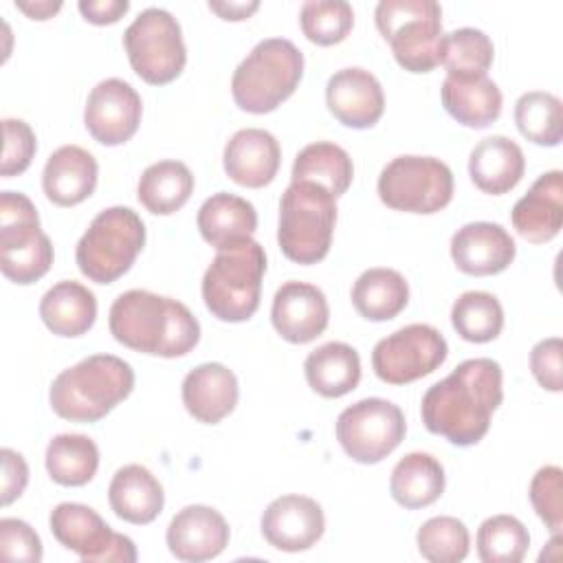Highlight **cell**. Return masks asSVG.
I'll return each mask as SVG.
<instances>
[{"instance_id": "1", "label": "cell", "mask_w": 563, "mask_h": 563, "mask_svg": "<svg viewBox=\"0 0 563 563\" xmlns=\"http://www.w3.org/2000/svg\"><path fill=\"white\" fill-rule=\"evenodd\" d=\"M504 400V372L493 358L462 361L446 378L433 383L420 402L427 431L455 446L477 444Z\"/></svg>"}, {"instance_id": "2", "label": "cell", "mask_w": 563, "mask_h": 563, "mask_svg": "<svg viewBox=\"0 0 563 563\" xmlns=\"http://www.w3.org/2000/svg\"><path fill=\"white\" fill-rule=\"evenodd\" d=\"M108 325L125 347L163 358L185 356L200 341V323L183 301L141 288L112 301Z\"/></svg>"}, {"instance_id": "3", "label": "cell", "mask_w": 563, "mask_h": 563, "mask_svg": "<svg viewBox=\"0 0 563 563\" xmlns=\"http://www.w3.org/2000/svg\"><path fill=\"white\" fill-rule=\"evenodd\" d=\"M134 389V369L114 354H92L62 369L48 389L51 409L70 422H97Z\"/></svg>"}, {"instance_id": "4", "label": "cell", "mask_w": 563, "mask_h": 563, "mask_svg": "<svg viewBox=\"0 0 563 563\" xmlns=\"http://www.w3.org/2000/svg\"><path fill=\"white\" fill-rule=\"evenodd\" d=\"M266 253L253 238L238 240L216 251L202 277V299L207 310L229 323L246 321L260 308Z\"/></svg>"}, {"instance_id": "5", "label": "cell", "mask_w": 563, "mask_h": 563, "mask_svg": "<svg viewBox=\"0 0 563 563\" xmlns=\"http://www.w3.org/2000/svg\"><path fill=\"white\" fill-rule=\"evenodd\" d=\"M303 53L286 37H268L253 46L231 77V95L240 110L266 114L299 86Z\"/></svg>"}, {"instance_id": "6", "label": "cell", "mask_w": 563, "mask_h": 563, "mask_svg": "<svg viewBox=\"0 0 563 563\" xmlns=\"http://www.w3.org/2000/svg\"><path fill=\"white\" fill-rule=\"evenodd\" d=\"M336 198L317 183H290L279 200L277 244L297 264L321 262L332 244Z\"/></svg>"}, {"instance_id": "7", "label": "cell", "mask_w": 563, "mask_h": 563, "mask_svg": "<svg viewBox=\"0 0 563 563\" xmlns=\"http://www.w3.org/2000/svg\"><path fill=\"white\" fill-rule=\"evenodd\" d=\"M145 246V224L130 207L99 211L79 238L75 262L90 282L112 284L125 275Z\"/></svg>"}, {"instance_id": "8", "label": "cell", "mask_w": 563, "mask_h": 563, "mask_svg": "<svg viewBox=\"0 0 563 563\" xmlns=\"http://www.w3.org/2000/svg\"><path fill=\"white\" fill-rule=\"evenodd\" d=\"M374 22L405 70L431 73L440 66L444 33L442 7L435 0H380Z\"/></svg>"}, {"instance_id": "9", "label": "cell", "mask_w": 563, "mask_h": 563, "mask_svg": "<svg viewBox=\"0 0 563 563\" xmlns=\"http://www.w3.org/2000/svg\"><path fill=\"white\" fill-rule=\"evenodd\" d=\"M53 244L40 227V216L29 196L0 194V271L20 286L44 277L53 264Z\"/></svg>"}, {"instance_id": "10", "label": "cell", "mask_w": 563, "mask_h": 563, "mask_svg": "<svg viewBox=\"0 0 563 563\" xmlns=\"http://www.w3.org/2000/svg\"><path fill=\"white\" fill-rule=\"evenodd\" d=\"M123 48L132 70L152 86L174 81L187 64L180 24L158 7H147L132 20L123 31Z\"/></svg>"}, {"instance_id": "11", "label": "cell", "mask_w": 563, "mask_h": 563, "mask_svg": "<svg viewBox=\"0 0 563 563\" xmlns=\"http://www.w3.org/2000/svg\"><path fill=\"white\" fill-rule=\"evenodd\" d=\"M383 205L407 213H435L453 198V174L435 156L405 154L391 158L376 183Z\"/></svg>"}, {"instance_id": "12", "label": "cell", "mask_w": 563, "mask_h": 563, "mask_svg": "<svg viewBox=\"0 0 563 563\" xmlns=\"http://www.w3.org/2000/svg\"><path fill=\"white\" fill-rule=\"evenodd\" d=\"M336 440L358 464H376L405 440L407 422L398 405L385 398H363L336 418Z\"/></svg>"}, {"instance_id": "13", "label": "cell", "mask_w": 563, "mask_h": 563, "mask_svg": "<svg viewBox=\"0 0 563 563\" xmlns=\"http://www.w3.org/2000/svg\"><path fill=\"white\" fill-rule=\"evenodd\" d=\"M53 537L84 563H134L136 545L130 537L114 532L97 510L86 504L62 501L51 510Z\"/></svg>"}, {"instance_id": "14", "label": "cell", "mask_w": 563, "mask_h": 563, "mask_svg": "<svg viewBox=\"0 0 563 563\" xmlns=\"http://www.w3.org/2000/svg\"><path fill=\"white\" fill-rule=\"evenodd\" d=\"M449 354L446 339L427 323H409L380 339L372 352L374 374L389 385H407L435 372Z\"/></svg>"}, {"instance_id": "15", "label": "cell", "mask_w": 563, "mask_h": 563, "mask_svg": "<svg viewBox=\"0 0 563 563\" xmlns=\"http://www.w3.org/2000/svg\"><path fill=\"white\" fill-rule=\"evenodd\" d=\"M143 103L139 92L119 77L99 81L86 101L84 123L90 136L108 147L130 141L141 123Z\"/></svg>"}, {"instance_id": "16", "label": "cell", "mask_w": 563, "mask_h": 563, "mask_svg": "<svg viewBox=\"0 0 563 563\" xmlns=\"http://www.w3.org/2000/svg\"><path fill=\"white\" fill-rule=\"evenodd\" d=\"M260 528L266 543L275 550L301 552L321 539L325 517L312 497L282 495L266 506Z\"/></svg>"}, {"instance_id": "17", "label": "cell", "mask_w": 563, "mask_h": 563, "mask_svg": "<svg viewBox=\"0 0 563 563\" xmlns=\"http://www.w3.org/2000/svg\"><path fill=\"white\" fill-rule=\"evenodd\" d=\"M271 321L288 343H310L323 334L330 321L328 299L321 288L306 282H286L277 288L271 306Z\"/></svg>"}, {"instance_id": "18", "label": "cell", "mask_w": 563, "mask_h": 563, "mask_svg": "<svg viewBox=\"0 0 563 563\" xmlns=\"http://www.w3.org/2000/svg\"><path fill=\"white\" fill-rule=\"evenodd\" d=\"M325 103L339 123L354 130L376 125L385 112L380 81L369 70L358 66L341 68L328 79Z\"/></svg>"}, {"instance_id": "19", "label": "cell", "mask_w": 563, "mask_h": 563, "mask_svg": "<svg viewBox=\"0 0 563 563\" xmlns=\"http://www.w3.org/2000/svg\"><path fill=\"white\" fill-rule=\"evenodd\" d=\"M229 523L211 506L194 504L178 510L165 532L169 552L178 561L200 563L216 559L229 545Z\"/></svg>"}, {"instance_id": "20", "label": "cell", "mask_w": 563, "mask_h": 563, "mask_svg": "<svg viewBox=\"0 0 563 563\" xmlns=\"http://www.w3.org/2000/svg\"><path fill=\"white\" fill-rule=\"evenodd\" d=\"M517 255L512 235L497 222H468L451 238L453 264L475 277L506 271Z\"/></svg>"}, {"instance_id": "21", "label": "cell", "mask_w": 563, "mask_h": 563, "mask_svg": "<svg viewBox=\"0 0 563 563\" xmlns=\"http://www.w3.org/2000/svg\"><path fill=\"white\" fill-rule=\"evenodd\" d=\"M222 163L227 176L235 185L260 189L277 176L282 147L271 132L262 128H244L227 141Z\"/></svg>"}, {"instance_id": "22", "label": "cell", "mask_w": 563, "mask_h": 563, "mask_svg": "<svg viewBox=\"0 0 563 563\" xmlns=\"http://www.w3.org/2000/svg\"><path fill=\"white\" fill-rule=\"evenodd\" d=\"M510 220L515 231L532 244H545L554 240L563 224V174L552 169L541 174L526 196H521Z\"/></svg>"}, {"instance_id": "23", "label": "cell", "mask_w": 563, "mask_h": 563, "mask_svg": "<svg viewBox=\"0 0 563 563\" xmlns=\"http://www.w3.org/2000/svg\"><path fill=\"white\" fill-rule=\"evenodd\" d=\"M187 413L202 424H218L238 405L240 387L235 374L222 363H202L194 367L180 387Z\"/></svg>"}, {"instance_id": "24", "label": "cell", "mask_w": 563, "mask_h": 563, "mask_svg": "<svg viewBox=\"0 0 563 563\" xmlns=\"http://www.w3.org/2000/svg\"><path fill=\"white\" fill-rule=\"evenodd\" d=\"M99 165L95 156L79 145L57 147L42 172V189L57 207L84 202L97 187Z\"/></svg>"}, {"instance_id": "25", "label": "cell", "mask_w": 563, "mask_h": 563, "mask_svg": "<svg viewBox=\"0 0 563 563\" xmlns=\"http://www.w3.org/2000/svg\"><path fill=\"white\" fill-rule=\"evenodd\" d=\"M440 95L444 110L466 128H488L501 114V90L488 75H446Z\"/></svg>"}, {"instance_id": "26", "label": "cell", "mask_w": 563, "mask_h": 563, "mask_svg": "<svg viewBox=\"0 0 563 563\" xmlns=\"http://www.w3.org/2000/svg\"><path fill=\"white\" fill-rule=\"evenodd\" d=\"M526 172L521 147L501 134L482 139L468 156V176L475 187L490 196L508 194L519 185Z\"/></svg>"}, {"instance_id": "27", "label": "cell", "mask_w": 563, "mask_h": 563, "mask_svg": "<svg viewBox=\"0 0 563 563\" xmlns=\"http://www.w3.org/2000/svg\"><path fill=\"white\" fill-rule=\"evenodd\" d=\"M108 501L114 515L128 523H152L165 504L161 482L141 464L121 466L108 486Z\"/></svg>"}, {"instance_id": "28", "label": "cell", "mask_w": 563, "mask_h": 563, "mask_svg": "<svg viewBox=\"0 0 563 563\" xmlns=\"http://www.w3.org/2000/svg\"><path fill=\"white\" fill-rule=\"evenodd\" d=\"M196 224L202 240L218 251L238 240L251 238L257 229V211L246 198L218 191L200 205Z\"/></svg>"}, {"instance_id": "29", "label": "cell", "mask_w": 563, "mask_h": 563, "mask_svg": "<svg viewBox=\"0 0 563 563\" xmlns=\"http://www.w3.org/2000/svg\"><path fill=\"white\" fill-rule=\"evenodd\" d=\"M40 317L57 336H81L97 319L95 292L73 279L57 282L40 299Z\"/></svg>"}, {"instance_id": "30", "label": "cell", "mask_w": 563, "mask_h": 563, "mask_svg": "<svg viewBox=\"0 0 563 563\" xmlns=\"http://www.w3.org/2000/svg\"><path fill=\"white\" fill-rule=\"evenodd\" d=\"M303 374L310 389L319 396L341 398L358 385L361 358L352 345L330 341L306 356Z\"/></svg>"}, {"instance_id": "31", "label": "cell", "mask_w": 563, "mask_h": 563, "mask_svg": "<svg viewBox=\"0 0 563 563\" xmlns=\"http://www.w3.org/2000/svg\"><path fill=\"white\" fill-rule=\"evenodd\" d=\"M444 468L431 455L422 451L407 453L398 460L389 477V493L396 504L407 510L431 506L444 493Z\"/></svg>"}, {"instance_id": "32", "label": "cell", "mask_w": 563, "mask_h": 563, "mask_svg": "<svg viewBox=\"0 0 563 563\" xmlns=\"http://www.w3.org/2000/svg\"><path fill=\"white\" fill-rule=\"evenodd\" d=\"M409 303L407 279L394 268H367L352 286V306L367 321H389Z\"/></svg>"}, {"instance_id": "33", "label": "cell", "mask_w": 563, "mask_h": 563, "mask_svg": "<svg viewBox=\"0 0 563 563\" xmlns=\"http://www.w3.org/2000/svg\"><path fill=\"white\" fill-rule=\"evenodd\" d=\"M194 194V174L180 161H158L145 167L136 185L139 202L156 216L178 211Z\"/></svg>"}, {"instance_id": "34", "label": "cell", "mask_w": 563, "mask_h": 563, "mask_svg": "<svg viewBox=\"0 0 563 563\" xmlns=\"http://www.w3.org/2000/svg\"><path fill=\"white\" fill-rule=\"evenodd\" d=\"M292 183L306 180L325 187L334 198L343 196L354 178L350 154L330 141H317L297 152L292 163Z\"/></svg>"}, {"instance_id": "35", "label": "cell", "mask_w": 563, "mask_h": 563, "mask_svg": "<svg viewBox=\"0 0 563 563\" xmlns=\"http://www.w3.org/2000/svg\"><path fill=\"white\" fill-rule=\"evenodd\" d=\"M44 462L55 484L84 486L99 468V449L84 433H59L48 442Z\"/></svg>"}, {"instance_id": "36", "label": "cell", "mask_w": 563, "mask_h": 563, "mask_svg": "<svg viewBox=\"0 0 563 563\" xmlns=\"http://www.w3.org/2000/svg\"><path fill=\"white\" fill-rule=\"evenodd\" d=\"M515 123L523 139L534 145L554 147L563 139V106L552 92L530 90L515 103Z\"/></svg>"}, {"instance_id": "37", "label": "cell", "mask_w": 563, "mask_h": 563, "mask_svg": "<svg viewBox=\"0 0 563 563\" xmlns=\"http://www.w3.org/2000/svg\"><path fill=\"white\" fill-rule=\"evenodd\" d=\"M451 325L468 343H488L504 328V308L486 290H466L451 308Z\"/></svg>"}, {"instance_id": "38", "label": "cell", "mask_w": 563, "mask_h": 563, "mask_svg": "<svg viewBox=\"0 0 563 563\" xmlns=\"http://www.w3.org/2000/svg\"><path fill=\"white\" fill-rule=\"evenodd\" d=\"M475 545L484 563H519L530 548V534L517 517L493 515L477 528Z\"/></svg>"}, {"instance_id": "39", "label": "cell", "mask_w": 563, "mask_h": 563, "mask_svg": "<svg viewBox=\"0 0 563 563\" xmlns=\"http://www.w3.org/2000/svg\"><path fill=\"white\" fill-rule=\"evenodd\" d=\"M495 59L490 37L473 26H462L444 33L440 48V64L446 75H486Z\"/></svg>"}, {"instance_id": "40", "label": "cell", "mask_w": 563, "mask_h": 563, "mask_svg": "<svg viewBox=\"0 0 563 563\" xmlns=\"http://www.w3.org/2000/svg\"><path fill=\"white\" fill-rule=\"evenodd\" d=\"M418 552L431 563H460L471 548L468 528L457 517L440 515L427 519L416 534Z\"/></svg>"}, {"instance_id": "41", "label": "cell", "mask_w": 563, "mask_h": 563, "mask_svg": "<svg viewBox=\"0 0 563 563\" xmlns=\"http://www.w3.org/2000/svg\"><path fill=\"white\" fill-rule=\"evenodd\" d=\"M299 24L312 44L332 46L350 35L354 11L345 0H308L301 4Z\"/></svg>"}, {"instance_id": "42", "label": "cell", "mask_w": 563, "mask_h": 563, "mask_svg": "<svg viewBox=\"0 0 563 563\" xmlns=\"http://www.w3.org/2000/svg\"><path fill=\"white\" fill-rule=\"evenodd\" d=\"M530 504L552 534L563 528V471L554 464L541 466L530 479Z\"/></svg>"}, {"instance_id": "43", "label": "cell", "mask_w": 563, "mask_h": 563, "mask_svg": "<svg viewBox=\"0 0 563 563\" xmlns=\"http://www.w3.org/2000/svg\"><path fill=\"white\" fill-rule=\"evenodd\" d=\"M2 130H4V152H2L0 174L4 178H11L29 169L37 150V141L31 125L22 119H4Z\"/></svg>"}, {"instance_id": "44", "label": "cell", "mask_w": 563, "mask_h": 563, "mask_svg": "<svg viewBox=\"0 0 563 563\" xmlns=\"http://www.w3.org/2000/svg\"><path fill=\"white\" fill-rule=\"evenodd\" d=\"M42 554V541L26 521L15 517L0 519V556L4 561L40 563Z\"/></svg>"}, {"instance_id": "45", "label": "cell", "mask_w": 563, "mask_h": 563, "mask_svg": "<svg viewBox=\"0 0 563 563\" xmlns=\"http://www.w3.org/2000/svg\"><path fill=\"white\" fill-rule=\"evenodd\" d=\"M563 343L559 336L539 341L530 352V372L534 380L548 391L563 389Z\"/></svg>"}, {"instance_id": "46", "label": "cell", "mask_w": 563, "mask_h": 563, "mask_svg": "<svg viewBox=\"0 0 563 563\" xmlns=\"http://www.w3.org/2000/svg\"><path fill=\"white\" fill-rule=\"evenodd\" d=\"M0 457H2L0 501H2V506H9L24 493V488L29 484V466L18 451L7 449V446L0 451Z\"/></svg>"}, {"instance_id": "47", "label": "cell", "mask_w": 563, "mask_h": 563, "mask_svg": "<svg viewBox=\"0 0 563 563\" xmlns=\"http://www.w3.org/2000/svg\"><path fill=\"white\" fill-rule=\"evenodd\" d=\"M77 7L84 20H88L90 24L103 26V24L119 22L128 13L130 2L128 0H81Z\"/></svg>"}, {"instance_id": "48", "label": "cell", "mask_w": 563, "mask_h": 563, "mask_svg": "<svg viewBox=\"0 0 563 563\" xmlns=\"http://www.w3.org/2000/svg\"><path fill=\"white\" fill-rule=\"evenodd\" d=\"M209 9L216 11L222 20L238 22V20H246L251 13H255L260 9V2L257 0H251V2H209Z\"/></svg>"}, {"instance_id": "49", "label": "cell", "mask_w": 563, "mask_h": 563, "mask_svg": "<svg viewBox=\"0 0 563 563\" xmlns=\"http://www.w3.org/2000/svg\"><path fill=\"white\" fill-rule=\"evenodd\" d=\"M15 7L20 11H24L31 20H48V18H53L62 9V2L59 0H55V2H51V0H37V2L15 0Z\"/></svg>"}]
</instances>
